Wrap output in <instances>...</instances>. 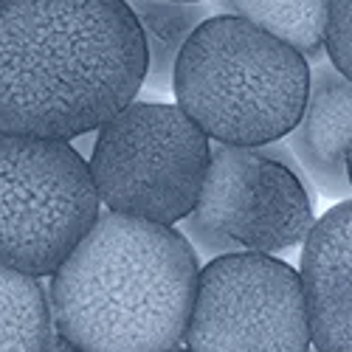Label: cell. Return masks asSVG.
I'll use <instances>...</instances> for the list:
<instances>
[{
  "label": "cell",
  "instance_id": "7c38bea8",
  "mask_svg": "<svg viewBox=\"0 0 352 352\" xmlns=\"http://www.w3.org/2000/svg\"><path fill=\"white\" fill-rule=\"evenodd\" d=\"M51 327L40 279L0 265V352H43Z\"/></svg>",
  "mask_w": 352,
  "mask_h": 352
},
{
  "label": "cell",
  "instance_id": "277c9868",
  "mask_svg": "<svg viewBox=\"0 0 352 352\" xmlns=\"http://www.w3.org/2000/svg\"><path fill=\"white\" fill-rule=\"evenodd\" d=\"M209 150L178 104L133 99L96 130L87 169L110 212L172 226L195 212Z\"/></svg>",
  "mask_w": 352,
  "mask_h": 352
},
{
  "label": "cell",
  "instance_id": "6da1fadb",
  "mask_svg": "<svg viewBox=\"0 0 352 352\" xmlns=\"http://www.w3.org/2000/svg\"><path fill=\"white\" fill-rule=\"evenodd\" d=\"M144 71L124 0H0V133H96L135 99Z\"/></svg>",
  "mask_w": 352,
  "mask_h": 352
},
{
  "label": "cell",
  "instance_id": "9c48e42d",
  "mask_svg": "<svg viewBox=\"0 0 352 352\" xmlns=\"http://www.w3.org/2000/svg\"><path fill=\"white\" fill-rule=\"evenodd\" d=\"M352 144V79L330 60L310 65L307 99L299 122L287 133V146L316 189L349 200L352 184L346 172V150Z\"/></svg>",
  "mask_w": 352,
  "mask_h": 352
},
{
  "label": "cell",
  "instance_id": "5b68a950",
  "mask_svg": "<svg viewBox=\"0 0 352 352\" xmlns=\"http://www.w3.org/2000/svg\"><path fill=\"white\" fill-rule=\"evenodd\" d=\"M99 206L87 161L71 141L0 133V265L51 276Z\"/></svg>",
  "mask_w": 352,
  "mask_h": 352
},
{
  "label": "cell",
  "instance_id": "e0dca14e",
  "mask_svg": "<svg viewBox=\"0 0 352 352\" xmlns=\"http://www.w3.org/2000/svg\"><path fill=\"white\" fill-rule=\"evenodd\" d=\"M166 352H189V349H178V346H175V349H166Z\"/></svg>",
  "mask_w": 352,
  "mask_h": 352
},
{
  "label": "cell",
  "instance_id": "4fadbf2b",
  "mask_svg": "<svg viewBox=\"0 0 352 352\" xmlns=\"http://www.w3.org/2000/svg\"><path fill=\"white\" fill-rule=\"evenodd\" d=\"M324 51L327 60L352 79V0H330Z\"/></svg>",
  "mask_w": 352,
  "mask_h": 352
},
{
  "label": "cell",
  "instance_id": "ba28073f",
  "mask_svg": "<svg viewBox=\"0 0 352 352\" xmlns=\"http://www.w3.org/2000/svg\"><path fill=\"white\" fill-rule=\"evenodd\" d=\"M299 276L310 344L318 352H352V200L338 203L313 223Z\"/></svg>",
  "mask_w": 352,
  "mask_h": 352
},
{
  "label": "cell",
  "instance_id": "3957f363",
  "mask_svg": "<svg viewBox=\"0 0 352 352\" xmlns=\"http://www.w3.org/2000/svg\"><path fill=\"white\" fill-rule=\"evenodd\" d=\"M310 63L243 17L212 14L178 54L172 91L178 107L231 146L282 141L299 122Z\"/></svg>",
  "mask_w": 352,
  "mask_h": 352
},
{
  "label": "cell",
  "instance_id": "2e32d148",
  "mask_svg": "<svg viewBox=\"0 0 352 352\" xmlns=\"http://www.w3.org/2000/svg\"><path fill=\"white\" fill-rule=\"evenodd\" d=\"M346 172H349V184H352V144H349V150H346Z\"/></svg>",
  "mask_w": 352,
  "mask_h": 352
},
{
  "label": "cell",
  "instance_id": "9a60e30c",
  "mask_svg": "<svg viewBox=\"0 0 352 352\" xmlns=\"http://www.w3.org/2000/svg\"><path fill=\"white\" fill-rule=\"evenodd\" d=\"M43 352H82L79 346H74L65 336H60L54 327H51V336H48V341H45V346H43Z\"/></svg>",
  "mask_w": 352,
  "mask_h": 352
},
{
  "label": "cell",
  "instance_id": "8992f818",
  "mask_svg": "<svg viewBox=\"0 0 352 352\" xmlns=\"http://www.w3.org/2000/svg\"><path fill=\"white\" fill-rule=\"evenodd\" d=\"M184 341L189 352H307L302 276L256 251L209 259L197 276Z\"/></svg>",
  "mask_w": 352,
  "mask_h": 352
},
{
  "label": "cell",
  "instance_id": "30bf717a",
  "mask_svg": "<svg viewBox=\"0 0 352 352\" xmlns=\"http://www.w3.org/2000/svg\"><path fill=\"white\" fill-rule=\"evenodd\" d=\"M124 3L141 28L146 48V71L141 87L172 91L178 54L195 34V28L212 17V6L203 0H124Z\"/></svg>",
  "mask_w": 352,
  "mask_h": 352
},
{
  "label": "cell",
  "instance_id": "7a4b0ae2",
  "mask_svg": "<svg viewBox=\"0 0 352 352\" xmlns=\"http://www.w3.org/2000/svg\"><path fill=\"white\" fill-rule=\"evenodd\" d=\"M197 276L178 228L104 212L51 274V324L82 352H166L184 341Z\"/></svg>",
  "mask_w": 352,
  "mask_h": 352
},
{
  "label": "cell",
  "instance_id": "8fae6325",
  "mask_svg": "<svg viewBox=\"0 0 352 352\" xmlns=\"http://www.w3.org/2000/svg\"><path fill=\"white\" fill-rule=\"evenodd\" d=\"M220 9L282 40L307 63H318L327 54L324 37L330 0H220Z\"/></svg>",
  "mask_w": 352,
  "mask_h": 352
},
{
  "label": "cell",
  "instance_id": "5bb4252c",
  "mask_svg": "<svg viewBox=\"0 0 352 352\" xmlns=\"http://www.w3.org/2000/svg\"><path fill=\"white\" fill-rule=\"evenodd\" d=\"M178 223H181V234L186 237V243H189L192 248H197L200 254H206L209 259L223 256V254H234V251L240 248L231 237H226V234H220L217 228H212V226L203 223L195 212H189V214H186L184 220H178Z\"/></svg>",
  "mask_w": 352,
  "mask_h": 352
},
{
  "label": "cell",
  "instance_id": "52a82bcc",
  "mask_svg": "<svg viewBox=\"0 0 352 352\" xmlns=\"http://www.w3.org/2000/svg\"><path fill=\"white\" fill-rule=\"evenodd\" d=\"M305 184L259 146L214 144L195 214L240 248L256 254L287 251L305 243L316 223Z\"/></svg>",
  "mask_w": 352,
  "mask_h": 352
}]
</instances>
